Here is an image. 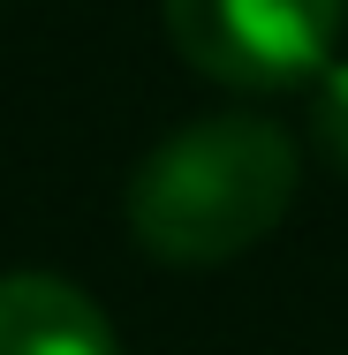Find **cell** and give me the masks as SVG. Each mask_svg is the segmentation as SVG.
Segmentation results:
<instances>
[{
  "instance_id": "3",
  "label": "cell",
  "mask_w": 348,
  "mask_h": 355,
  "mask_svg": "<svg viewBox=\"0 0 348 355\" xmlns=\"http://www.w3.org/2000/svg\"><path fill=\"white\" fill-rule=\"evenodd\" d=\"M0 355H122V340L76 280L0 272Z\"/></svg>"
},
{
  "instance_id": "4",
  "label": "cell",
  "mask_w": 348,
  "mask_h": 355,
  "mask_svg": "<svg viewBox=\"0 0 348 355\" xmlns=\"http://www.w3.org/2000/svg\"><path fill=\"white\" fill-rule=\"evenodd\" d=\"M310 137H318V151L348 174V61H333V69L318 76V98H310Z\"/></svg>"
},
{
  "instance_id": "1",
  "label": "cell",
  "mask_w": 348,
  "mask_h": 355,
  "mask_svg": "<svg viewBox=\"0 0 348 355\" xmlns=\"http://www.w3.org/2000/svg\"><path fill=\"white\" fill-rule=\"evenodd\" d=\"M295 137L265 114H205L144 151L129 174V234L159 265H227L295 205Z\"/></svg>"
},
{
  "instance_id": "2",
  "label": "cell",
  "mask_w": 348,
  "mask_h": 355,
  "mask_svg": "<svg viewBox=\"0 0 348 355\" xmlns=\"http://www.w3.org/2000/svg\"><path fill=\"white\" fill-rule=\"evenodd\" d=\"M174 53L227 91H288L333 69L348 0H159Z\"/></svg>"
}]
</instances>
